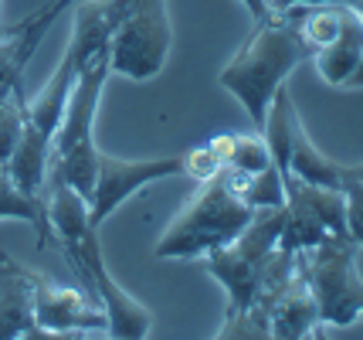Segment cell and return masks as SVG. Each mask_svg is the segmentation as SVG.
<instances>
[{
	"instance_id": "cell-1",
	"label": "cell",
	"mask_w": 363,
	"mask_h": 340,
	"mask_svg": "<svg viewBox=\"0 0 363 340\" xmlns=\"http://www.w3.org/2000/svg\"><path fill=\"white\" fill-rule=\"evenodd\" d=\"M45 208L51 238L62 245L68 265L75 269L79 279H85V286L106 309V320H109L106 334L119 340H143L153 327V317L140 300H133V292H126L112 279L102 242H99V225H92L89 218V201L62 180H48Z\"/></svg>"
},
{
	"instance_id": "cell-2",
	"label": "cell",
	"mask_w": 363,
	"mask_h": 340,
	"mask_svg": "<svg viewBox=\"0 0 363 340\" xmlns=\"http://www.w3.org/2000/svg\"><path fill=\"white\" fill-rule=\"evenodd\" d=\"M302 62H309V51L299 34V7H282L255 21V31L248 34L241 51L224 65L218 82L245 106V113L252 116L255 133H262L275 92Z\"/></svg>"
},
{
	"instance_id": "cell-3",
	"label": "cell",
	"mask_w": 363,
	"mask_h": 340,
	"mask_svg": "<svg viewBox=\"0 0 363 340\" xmlns=\"http://www.w3.org/2000/svg\"><path fill=\"white\" fill-rule=\"evenodd\" d=\"M255 208L241 197L231 170L221 167L214 177L201 180V191L187 201V208L177 214L170 228L153 245L157 259L194 262L218 252L221 245L238 238L252 221Z\"/></svg>"
},
{
	"instance_id": "cell-4",
	"label": "cell",
	"mask_w": 363,
	"mask_h": 340,
	"mask_svg": "<svg viewBox=\"0 0 363 340\" xmlns=\"http://www.w3.org/2000/svg\"><path fill=\"white\" fill-rule=\"evenodd\" d=\"M112 75L109 58H95L79 65L75 85L68 92L62 123L51 136V153H48V180H62L75 187L85 201L92 197L95 163H99V143H95V116L102 102V89Z\"/></svg>"
},
{
	"instance_id": "cell-5",
	"label": "cell",
	"mask_w": 363,
	"mask_h": 340,
	"mask_svg": "<svg viewBox=\"0 0 363 340\" xmlns=\"http://www.w3.org/2000/svg\"><path fill=\"white\" fill-rule=\"evenodd\" d=\"M279 231H282V208H258L238 238L204 256L207 273L228 292V309H224V324L218 330V337H224L255 307L265 269L279 248Z\"/></svg>"
},
{
	"instance_id": "cell-6",
	"label": "cell",
	"mask_w": 363,
	"mask_h": 340,
	"mask_svg": "<svg viewBox=\"0 0 363 340\" xmlns=\"http://www.w3.org/2000/svg\"><path fill=\"white\" fill-rule=\"evenodd\" d=\"M112 28V75L133 82L157 79L174 45L167 0H102Z\"/></svg>"
},
{
	"instance_id": "cell-7",
	"label": "cell",
	"mask_w": 363,
	"mask_h": 340,
	"mask_svg": "<svg viewBox=\"0 0 363 340\" xmlns=\"http://www.w3.org/2000/svg\"><path fill=\"white\" fill-rule=\"evenodd\" d=\"M357 256L360 245L347 231L296 252L299 273L316 303L319 327H353L363 320V279Z\"/></svg>"
},
{
	"instance_id": "cell-8",
	"label": "cell",
	"mask_w": 363,
	"mask_h": 340,
	"mask_svg": "<svg viewBox=\"0 0 363 340\" xmlns=\"http://www.w3.org/2000/svg\"><path fill=\"white\" fill-rule=\"evenodd\" d=\"M347 231V197L343 187H319L309 180H285L282 204V231L279 248L285 252H306L323 238Z\"/></svg>"
},
{
	"instance_id": "cell-9",
	"label": "cell",
	"mask_w": 363,
	"mask_h": 340,
	"mask_svg": "<svg viewBox=\"0 0 363 340\" xmlns=\"http://www.w3.org/2000/svg\"><path fill=\"white\" fill-rule=\"evenodd\" d=\"M180 174H187V157L184 153L153 157V160H126V157H112L106 150H99L95 184H92V197H89L92 225L102 228V221L109 214H116L133 194H140L143 187L167 177H180Z\"/></svg>"
},
{
	"instance_id": "cell-10",
	"label": "cell",
	"mask_w": 363,
	"mask_h": 340,
	"mask_svg": "<svg viewBox=\"0 0 363 340\" xmlns=\"http://www.w3.org/2000/svg\"><path fill=\"white\" fill-rule=\"evenodd\" d=\"M34 320L45 337H85L109 330L106 309L95 296L62 286L45 273H34Z\"/></svg>"
},
{
	"instance_id": "cell-11",
	"label": "cell",
	"mask_w": 363,
	"mask_h": 340,
	"mask_svg": "<svg viewBox=\"0 0 363 340\" xmlns=\"http://www.w3.org/2000/svg\"><path fill=\"white\" fill-rule=\"evenodd\" d=\"M41 340L34 320V269L0 252V340Z\"/></svg>"
},
{
	"instance_id": "cell-12",
	"label": "cell",
	"mask_w": 363,
	"mask_h": 340,
	"mask_svg": "<svg viewBox=\"0 0 363 340\" xmlns=\"http://www.w3.org/2000/svg\"><path fill=\"white\" fill-rule=\"evenodd\" d=\"M360 58H363V21L353 7H347V11H343L340 34H336L323 51L313 55V62H316L319 75L330 82L333 89H343L347 79L357 72Z\"/></svg>"
},
{
	"instance_id": "cell-13",
	"label": "cell",
	"mask_w": 363,
	"mask_h": 340,
	"mask_svg": "<svg viewBox=\"0 0 363 340\" xmlns=\"http://www.w3.org/2000/svg\"><path fill=\"white\" fill-rule=\"evenodd\" d=\"M14 218V221H28L38 231V242H51V225H48V208L45 197H31L17 187L7 167H0V221Z\"/></svg>"
},
{
	"instance_id": "cell-14",
	"label": "cell",
	"mask_w": 363,
	"mask_h": 340,
	"mask_svg": "<svg viewBox=\"0 0 363 340\" xmlns=\"http://www.w3.org/2000/svg\"><path fill=\"white\" fill-rule=\"evenodd\" d=\"M224 167H235L241 174H258V170L272 167V153L262 133H231V150H228Z\"/></svg>"
},
{
	"instance_id": "cell-15",
	"label": "cell",
	"mask_w": 363,
	"mask_h": 340,
	"mask_svg": "<svg viewBox=\"0 0 363 340\" xmlns=\"http://www.w3.org/2000/svg\"><path fill=\"white\" fill-rule=\"evenodd\" d=\"M24 126V92H0V167H7Z\"/></svg>"
},
{
	"instance_id": "cell-16",
	"label": "cell",
	"mask_w": 363,
	"mask_h": 340,
	"mask_svg": "<svg viewBox=\"0 0 363 340\" xmlns=\"http://www.w3.org/2000/svg\"><path fill=\"white\" fill-rule=\"evenodd\" d=\"M343 197H347V235L363 248V184L343 167Z\"/></svg>"
},
{
	"instance_id": "cell-17",
	"label": "cell",
	"mask_w": 363,
	"mask_h": 340,
	"mask_svg": "<svg viewBox=\"0 0 363 340\" xmlns=\"http://www.w3.org/2000/svg\"><path fill=\"white\" fill-rule=\"evenodd\" d=\"M241 7H248L252 21H262V17L269 14V0H241Z\"/></svg>"
},
{
	"instance_id": "cell-18",
	"label": "cell",
	"mask_w": 363,
	"mask_h": 340,
	"mask_svg": "<svg viewBox=\"0 0 363 340\" xmlns=\"http://www.w3.org/2000/svg\"><path fill=\"white\" fill-rule=\"evenodd\" d=\"M347 85L350 89H363V58H360V65H357V72L347 79Z\"/></svg>"
},
{
	"instance_id": "cell-19",
	"label": "cell",
	"mask_w": 363,
	"mask_h": 340,
	"mask_svg": "<svg viewBox=\"0 0 363 340\" xmlns=\"http://www.w3.org/2000/svg\"><path fill=\"white\" fill-rule=\"evenodd\" d=\"M343 167H347V174H350V177H353V180H360V184H363V163H353V167H350V163H343Z\"/></svg>"
},
{
	"instance_id": "cell-20",
	"label": "cell",
	"mask_w": 363,
	"mask_h": 340,
	"mask_svg": "<svg viewBox=\"0 0 363 340\" xmlns=\"http://www.w3.org/2000/svg\"><path fill=\"white\" fill-rule=\"evenodd\" d=\"M350 7H353V11H357V14H360V21H363V0H353V4H350Z\"/></svg>"
}]
</instances>
